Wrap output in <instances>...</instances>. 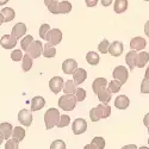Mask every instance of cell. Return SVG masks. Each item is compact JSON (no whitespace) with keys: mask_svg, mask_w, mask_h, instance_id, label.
Segmentation results:
<instances>
[{"mask_svg":"<svg viewBox=\"0 0 149 149\" xmlns=\"http://www.w3.org/2000/svg\"><path fill=\"white\" fill-rule=\"evenodd\" d=\"M61 115L60 111L55 107H50L49 110H47V112L44 113V123H45V129H53L54 127L57 125L58 119H60Z\"/></svg>","mask_w":149,"mask_h":149,"instance_id":"cell-1","label":"cell"},{"mask_svg":"<svg viewBox=\"0 0 149 149\" xmlns=\"http://www.w3.org/2000/svg\"><path fill=\"white\" fill-rule=\"evenodd\" d=\"M77 97L75 94H65L58 99V107L63 111H73L77 106Z\"/></svg>","mask_w":149,"mask_h":149,"instance_id":"cell-2","label":"cell"},{"mask_svg":"<svg viewBox=\"0 0 149 149\" xmlns=\"http://www.w3.org/2000/svg\"><path fill=\"white\" fill-rule=\"evenodd\" d=\"M25 53L29 54L32 58H38L43 54V44H42V42L41 41H33Z\"/></svg>","mask_w":149,"mask_h":149,"instance_id":"cell-3","label":"cell"},{"mask_svg":"<svg viewBox=\"0 0 149 149\" xmlns=\"http://www.w3.org/2000/svg\"><path fill=\"white\" fill-rule=\"evenodd\" d=\"M112 75L116 80L120 81L122 84H125L128 81V78H129V70L124 66H117L112 72Z\"/></svg>","mask_w":149,"mask_h":149,"instance_id":"cell-4","label":"cell"},{"mask_svg":"<svg viewBox=\"0 0 149 149\" xmlns=\"http://www.w3.org/2000/svg\"><path fill=\"white\" fill-rule=\"evenodd\" d=\"M45 41L50 45H57L62 41V32L60 29H50V31L48 32Z\"/></svg>","mask_w":149,"mask_h":149,"instance_id":"cell-5","label":"cell"},{"mask_svg":"<svg viewBox=\"0 0 149 149\" xmlns=\"http://www.w3.org/2000/svg\"><path fill=\"white\" fill-rule=\"evenodd\" d=\"M18 120L22 125L24 127H30L32 124V113L28 109H23L18 113Z\"/></svg>","mask_w":149,"mask_h":149,"instance_id":"cell-6","label":"cell"},{"mask_svg":"<svg viewBox=\"0 0 149 149\" xmlns=\"http://www.w3.org/2000/svg\"><path fill=\"white\" fill-rule=\"evenodd\" d=\"M72 130H73L74 135H81V134H84L86 130H87V122H86L84 118L75 119L73 122Z\"/></svg>","mask_w":149,"mask_h":149,"instance_id":"cell-7","label":"cell"},{"mask_svg":"<svg viewBox=\"0 0 149 149\" xmlns=\"http://www.w3.org/2000/svg\"><path fill=\"white\" fill-rule=\"evenodd\" d=\"M63 79H62L61 77H54L50 79V81H49V88H50V91L55 94L60 93L62 91V88H63Z\"/></svg>","mask_w":149,"mask_h":149,"instance_id":"cell-8","label":"cell"},{"mask_svg":"<svg viewBox=\"0 0 149 149\" xmlns=\"http://www.w3.org/2000/svg\"><path fill=\"white\" fill-rule=\"evenodd\" d=\"M0 44L4 49H13L17 44V38L13 35H4L0 38Z\"/></svg>","mask_w":149,"mask_h":149,"instance_id":"cell-9","label":"cell"},{"mask_svg":"<svg viewBox=\"0 0 149 149\" xmlns=\"http://www.w3.org/2000/svg\"><path fill=\"white\" fill-rule=\"evenodd\" d=\"M78 69V62L74 58H67L62 63V70L65 74H73Z\"/></svg>","mask_w":149,"mask_h":149,"instance_id":"cell-10","label":"cell"},{"mask_svg":"<svg viewBox=\"0 0 149 149\" xmlns=\"http://www.w3.org/2000/svg\"><path fill=\"white\" fill-rule=\"evenodd\" d=\"M123 49H124L123 43L119 42V41H115L112 43H110V45H109V53L107 54H111L115 57H118V56H120L123 54Z\"/></svg>","mask_w":149,"mask_h":149,"instance_id":"cell-11","label":"cell"},{"mask_svg":"<svg viewBox=\"0 0 149 149\" xmlns=\"http://www.w3.org/2000/svg\"><path fill=\"white\" fill-rule=\"evenodd\" d=\"M147 45V41L143 38V37H134V38L130 41V49L131 50H136L140 52L143 50Z\"/></svg>","mask_w":149,"mask_h":149,"instance_id":"cell-12","label":"cell"},{"mask_svg":"<svg viewBox=\"0 0 149 149\" xmlns=\"http://www.w3.org/2000/svg\"><path fill=\"white\" fill-rule=\"evenodd\" d=\"M95 110H97V113H98L99 119L107 118L111 115V107L107 104H104V103H100L98 106H95Z\"/></svg>","mask_w":149,"mask_h":149,"instance_id":"cell-13","label":"cell"},{"mask_svg":"<svg viewBox=\"0 0 149 149\" xmlns=\"http://www.w3.org/2000/svg\"><path fill=\"white\" fill-rule=\"evenodd\" d=\"M26 30H28V28H26V25L24 23H17L16 25L12 28V35H13L17 40H19V38H22V37H24V35L26 33Z\"/></svg>","mask_w":149,"mask_h":149,"instance_id":"cell-14","label":"cell"},{"mask_svg":"<svg viewBox=\"0 0 149 149\" xmlns=\"http://www.w3.org/2000/svg\"><path fill=\"white\" fill-rule=\"evenodd\" d=\"M86 79H87V72H86L84 68H79L73 73V80L75 81L77 85H81Z\"/></svg>","mask_w":149,"mask_h":149,"instance_id":"cell-15","label":"cell"},{"mask_svg":"<svg viewBox=\"0 0 149 149\" xmlns=\"http://www.w3.org/2000/svg\"><path fill=\"white\" fill-rule=\"evenodd\" d=\"M45 106V99L41 95H36L31 99V111H38Z\"/></svg>","mask_w":149,"mask_h":149,"instance_id":"cell-16","label":"cell"},{"mask_svg":"<svg viewBox=\"0 0 149 149\" xmlns=\"http://www.w3.org/2000/svg\"><path fill=\"white\" fill-rule=\"evenodd\" d=\"M130 105V100H129V98L127 95H124V94H120L116 98V100H115V106L119 110H125L128 109Z\"/></svg>","mask_w":149,"mask_h":149,"instance_id":"cell-17","label":"cell"},{"mask_svg":"<svg viewBox=\"0 0 149 149\" xmlns=\"http://www.w3.org/2000/svg\"><path fill=\"white\" fill-rule=\"evenodd\" d=\"M149 61V53H146V52H142V53H137L136 55V67L139 68H143Z\"/></svg>","mask_w":149,"mask_h":149,"instance_id":"cell-18","label":"cell"},{"mask_svg":"<svg viewBox=\"0 0 149 149\" xmlns=\"http://www.w3.org/2000/svg\"><path fill=\"white\" fill-rule=\"evenodd\" d=\"M111 93L110 91H109V88H106V87H104V88H102L100 91H99L98 93H97V97H98V100L100 102V103H104V104H107L110 100H111Z\"/></svg>","mask_w":149,"mask_h":149,"instance_id":"cell-19","label":"cell"},{"mask_svg":"<svg viewBox=\"0 0 149 149\" xmlns=\"http://www.w3.org/2000/svg\"><path fill=\"white\" fill-rule=\"evenodd\" d=\"M25 129L22 128V127H16L13 128V131H12V136L11 137L16 140L17 142H22L24 139H25Z\"/></svg>","mask_w":149,"mask_h":149,"instance_id":"cell-20","label":"cell"},{"mask_svg":"<svg viewBox=\"0 0 149 149\" xmlns=\"http://www.w3.org/2000/svg\"><path fill=\"white\" fill-rule=\"evenodd\" d=\"M106 85H107V81H106L105 78H97V79L93 81V84H92V91L97 94L102 88L106 87Z\"/></svg>","mask_w":149,"mask_h":149,"instance_id":"cell-21","label":"cell"},{"mask_svg":"<svg viewBox=\"0 0 149 149\" xmlns=\"http://www.w3.org/2000/svg\"><path fill=\"white\" fill-rule=\"evenodd\" d=\"M78 90V85L74 80H67L63 85V92L65 94H75Z\"/></svg>","mask_w":149,"mask_h":149,"instance_id":"cell-22","label":"cell"},{"mask_svg":"<svg viewBox=\"0 0 149 149\" xmlns=\"http://www.w3.org/2000/svg\"><path fill=\"white\" fill-rule=\"evenodd\" d=\"M136 55H137V53H136V50H130L127 56H125V62H127V65L130 69V72L134 70V68L136 67V63H135V61H136Z\"/></svg>","mask_w":149,"mask_h":149,"instance_id":"cell-23","label":"cell"},{"mask_svg":"<svg viewBox=\"0 0 149 149\" xmlns=\"http://www.w3.org/2000/svg\"><path fill=\"white\" fill-rule=\"evenodd\" d=\"M128 8V0H116L115 5H113V10L116 13L120 15L123 12H125Z\"/></svg>","mask_w":149,"mask_h":149,"instance_id":"cell-24","label":"cell"},{"mask_svg":"<svg viewBox=\"0 0 149 149\" xmlns=\"http://www.w3.org/2000/svg\"><path fill=\"white\" fill-rule=\"evenodd\" d=\"M0 131L3 132V135H4L5 140H8V139L11 137V136H12V131H13V127H12L10 123L4 122V123L0 124Z\"/></svg>","mask_w":149,"mask_h":149,"instance_id":"cell-25","label":"cell"},{"mask_svg":"<svg viewBox=\"0 0 149 149\" xmlns=\"http://www.w3.org/2000/svg\"><path fill=\"white\" fill-rule=\"evenodd\" d=\"M44 57L47 58H52V57H55L56 55V49L54 45H50L49 43H44L43 45V54H42Z\"/></svg>","mask_w":149,"mask_h":149,"instance_id":"cell-26","label":"cell"},{"mask_svg":"<svg viewBox=\"0 0 149 149\" xmlns=\"http://www.w3.org/2000/svg\"><path fill=\"white\" fill-rule=\"evenodd\" d=\"M72 11V4L68 0H63V1L58 3V15H67Z\"/></svg>","mask_w":149,"mask_h":149,"instance_id":"cell-27","label":"cell"},{"mask_svg":"<svg viewBox=\"0 0 149 149\" xmlns=\"http://www.w3.org/2000/svg\"><path fill=\"white\" fill-rule=\"evenodd\" d=\"M92 149H104L105 148V140L102 136H97L92 140V142L90 143Z\"/></svg>","mask_w":149,"mask_h":149,"instance_id":"cell-28","label":"cell"},{"mask_svg":"<svg viewBox=\"0 0 149 149\" xmlns=\"http://www.w3.org/2000/svg\"><path fill=\"white\" fill-rule=\"evenodd\" d=\"M1 13L5 18V22L8 23V22H12L16 17V13H15V10L11 8V7H4L1 10Z\"/></svg>","mask_w":149,"mask_h":149,"instance_id":"cell-29","label":"cell"},{"mask_svg":"<svg viewBox=\"0 0 149 149\" xmlns=\"http://www.w3.org/2000/svg\"><path fill=\"white\" fill-rule=\"evenodd\" d=\"M32 57L29 55V54H25L23 56V62H22V68L24 72H29L31 68H32Z\"/></svg>","mask_w":149,"mask_h":149,"instance_id":"cell-30","label":"cell"},{"mask_svg":"<svg viewBox=\"0 0 149 149\" xmlns=\"http://www.w3.org/2000/svg\"><path fill=\"white\" fill-rule=\"evenodd\" d=\"M99 60H100V57L94 52H88L87 55H86V61H87L88 65H91V66H97L99 63Z\"/></svg>","mask_w":149,"mask_h":149,"instance_id":"cell-31","label":"cell"},{"mask_svg":"<svg viewBox=\"0 0 149 149\" xmlns=\"http://www.w3.org/2000/svg\"><path fill=\"white\" fill-rule=\"evenodd\" d=\"M33 42V37L31 35H26L25 37H23V40L20 41V47H22V50L26 52L29 47L31 45V43Z\"/></svg>","mask_w":149,"mask_h":149,"instance_id":"cell-32","label":"cell"},{"mask_svg":"<svg viewBox=\"0 0 149 149\" xmlns=\"http://www.w3.org/2000/svg\"><path fill=\"white\" fill-rule=\"evenodd\" d=\"M123 86V84L120 82V81H118V80H112V81H110L109 82V91L111 92V93H117L119 90H120V87Z\"/></svg>","mask_w":149,"mask_h":149,"instance_id":"cell-33","label":"cell"},{"mask_svg":"<svg viewBox=\"0 0 149 149\" xmlns=\"http://www.w3.org/2000/svg\"><path fill=\"white\" fill-rule=\"evenodd\" d=\"M70 123V117L68 115H62L58 119V123H57V127L58 128H65L67 125H69Z\"/></svg>","mask_w":149,"mask_h":149,"instance_id":"cell-34","label":"cell"},{"mask_svg":"<svg viewBox=\"0 0 149 149\" xmlns=\"http://www.w3.org/2000/svg\"><path fill=\"white\" fill-rule=\"evenodd\" d=\"M109 45H110V42L105 38V40H103L100 43H99V45H98V50H99V53H102V54H107L109 53Z\"/></svg>","mask_w":149,"mask_h":149,"instance_id":"cell-35","label":"cell"},{"mask_svg":"<svg viewBox=\"0 0 149 149\" xmlns=\"http://www.w3.org/2000/svg\"><path fill=\"white\" fill-rule=\"evenodd\" d=\"M49 31H50V25H49V24H47V23L42 24L41 28H40V37H41L42 40H44V41H45L47 35H48V32H49Z\"/></svg>","mask_w":149,"mask_h":149,"instance_id":"cell-36","label":"cell"},{"mask_svg":"<svg viewBox=\"0 0 149 149\" xmlns=\"http://www.w3.org/2000/svg\"><path fill=\"white\" fill-rule=\"evenodd\" d=\"M23 53L22 50H19V49H16V50H13L11 53V60L15 61V62H18V61H22L23 60Z\"/></svg>","mask_w":149,"mask_h":149,"instance_id":"cell-37","label":"cell"},{"mask_svg":"<svg viewBox=\"0 0 149 149\" xmlns=\"http://www.w3.org/2000/svg\"><path fill=\"white\" fill-rule=\"evenodd\" d=\"M50 149H66V143L62 140H55L50 144Z\"/></svg>","mask_w":149,"mask_h":149,"instance_id":"cell-38","label":"cell"},{"mask_svg":"<svg viewBox=\"0 0 149 149\" xmlns=\"http://www.w3.org/2000/svg\"><path fill=\"white\" fill-rule=\"evenodd\" d=\"M75 97L78 102H84L86 99V90H84L82 87H79L75 92Z\"/></svg>","mask_w":149,"mask_h":149,"instance_id":"cell-39","label":"cell"},{"mask_svg":"<svg viewBox=\"0 0 149 149\" xmlns=\"http://www.w3.org/2000/svg\"><path fill=\"white\" fill-rule=\"evenodd\" d=\"M141 93L148 94L149 93V78H144L141 82Z\"/></svg>","mask_w":149,"mask_h":149,"instance_id":"cell-40","label":"cell"},{"mask_svg":"<svg viewBox=\"0 0 149 149\" xmlns=\"http://www.w3.org/2000/svg\"><path fill=\"white\" fill-rule=\"evenodd\" d=\"M18 143L19 142H17L16 140H13V139H8L7 141H6V144H5V149H18Z\"/></svg>","mask_w":149,"mask_h":149,"instance_id":"cell-41","label":"cell"},{"mask_svg":"<svg viewBox=\"0 0 149 149\" xmlns=\"http://www.w3.org/2000/svg\"><path fill=\"white\" fill-rule=\"evenodd\" d=\"M48 11L53 15H58V1H54L52 4H49L48 6Z\"/></svg>","mask_w":149,"mask_h":149,"instance_id":"cell-42","label":"cell"},{"mask_svg":"<svg viewBox=\"0 0 149 149\" xmlns=\"http://www.w3.org/2000/svg\"><path fill=\"white\" fill-rule=\"evenodd\" d=\"M90 118H91L92 122H98V120H100V119H99V117H98V113H97L95 107H93V109L90 110Z\"/></svg>","mask_w":149,"mask_h":149,"instance_id":"cell-43","label":"cell"},{"mask_svg":"<svg viewBox=\"0 0 149 149\" xmlns=\"http://www.w3.org/2000/svg\"><path fill=\"white\" fill-rule=\"evenodd\" d=\"M85 1H86V5H87L88 7H94L98 4L99 0H85Z\"/></svg>","mask_w":149,"mask_h":149,"instance_id":"cell-44","label":"cell"},{"mask_svg":"<svg viewBox=\"0 0 149 149\" xmlns=\"http://www.w3.org/2000/svg\"><path fill=\"white\" fill-rule=\"evenodd\" d=\"M143 124L148 128L149 127V113H147L146 116H144V118H143Z\"/></svg>","mask_w":149,"mask_h":149,"instance_id":"cell-45","label":"cell"},{"mask_svg":"<svg viewBox=\"0 0 149 149\" xmlns=\"http://www.w3.org/2000/svg\"><path fill=\"white\" fill-rule=\"evenodd\" d=\"M111 4H112V0H102V5L105 6V7L110 6Z\"/></svg>","mask_w":149,"mask_h":149,"instance_id":"cell-46","label":"cell"},{"mask_svg":"<svg viewBox=\"0 0 149 149\" xmlns=\"http://www.w3.org/2000/svg\"><path fill=\"white\" fill-rule=\"evenodd\" d=\"M144 33H146V35L149 37V20H148V22L144 24Z\"/></svg>","mask_w":149,"mask_h":149,"instance_id":"cell-47","label":"cell"},{"mask_svg":"<svg viewBox=\"0 0 149 149\" xmlns=\"http://www.w3.org/2000/svg\"><path fill=\"white\" fill-rule=\"evenodd\" d=\"M120 149H137V147H136L135 144H127V146H124Z\"/></svg>","mask_w":149,"mask_h":149,"instance_id":"cell-48","label":"cell"},{"mask_svg":"<svg viewBox=\"0 0 149 149\" xmlns=\"http://www.w3.org/2000/svg\"><path fill=\"white\" fill-rule=\"evenodd\" d=\"M5 22V18H4V16H3V13L1 12H0V26L3 25V23Z\"/></svg>","mask_w":149,"mask_h":149,"instance_id":"cell-49","label":"cell"},{"mask_svg":"<svg viewBox=\"0 0 149 149\" xmlns=\"http://www.w3.org/2000/svg\"><path fill=\"white\" fill-rule=\"evenodd\" d=\"M54 1H58V0H44V4L48 6L49 4H52V3H54Z\"/></svg>","mask_w":149,"mask_h":149,"instance_id":"cell-50","label":"cell"},{"mask_svg":"<svg viewBox=\"0 0 149 149\" xmlns=\"http://www.w3.org/2000/svg\"><path fill=\"white\" fill-rule=\"evenodd\" d=\"M4 140H5L4 135H3V132H1V131H0V146H1V143L4 142Z\"/></svg>","mask_w":149,"mask_h":149,"instance_id":"cell-51","label":"cell"},{"mask_svg":"<svg viewBox=\"0 0 149 149\" xmlns=\"http://www.w3.org/2000/svg\"><path fill=\"white\" fill-rule=\"evenodd\" d=\"M8 3V0H0V6H4Z\"/></svg>","mask_w":149,"mask_h":149,"instance_id":"cell-52","label":"cell"},{"mask_svg":"<svg viewBox=\"0 0 149 149\" xmlns=\"http://www.w3.org/2000/svg\"><path fill=\"white\" fill-rule=\"evenodd\" d=\"M144 78H149V66L147 67L146 69V73H144Z\"/></svg>","mask_w":149,"mask_h":149,"instance_id":"cell-53","label":"cell"},{"mask_svg":"<svg viewBox=\"0 0 149 149\" xmlns=\"http://www.w3.org/2000/svg\"><path fill=\"white\" fill-rule=\"evenodd\" d=\"M84 149H92V148H91V146H90V144H86V146L84 147Z\"/></svg>","mask_w":149,"mask_h":149,"instance_id":"cell-54","label":"cell"},{"mask_svg":"<svg viewBox=\"0 0 149 149\" xmlns=\"http://www.w3.org/2000/svg\"><path fill=\"white\" fill-rule=\"evenodd\" d=\"M137 149H149L148 147H140V148H137Z\"/></svg>","mask_w":149,"mask_h":149,"instance_id":"cell-55","label":"cell"},{"mask_svg":"<svg viewBox=\"0 0 149 149\" xmlns=\"http://www.w3.org/2000/svg\"><path fill=\"white\" fill-rule=\"evenodd\" d=\"M148 135H149V127H148Z\"/></svg>","mask_w":149,"mask_h":149,"instance_id":"cell-56","label":"cell"},{"mask_svg":"<svg viewBox=\"0 0 149 149\" xmlns=\"http://www.w3.org/2000/svg\"><path fill=\"white\" fill-rule=\"evenodd\" d=\"M144 1H149V0H144Z\"/></svg>","mask_w":149,"mask_h":149,"instance_id":"cell-57","label":"cell"},{"mask_svg":"<svg viewBox=\"0 0 149 149\" xmlns=\"http://www.w3.org/2000/svg\"><path fill=\"white\" fill-rule=\"evenodd\" d=\"M148 143H149V139H148Z\"/></svg>","mask_w":149,"mask_h":149,"instance_id":"cell-58","label":"cell"}]
</instances>
